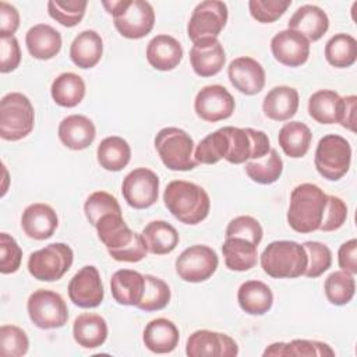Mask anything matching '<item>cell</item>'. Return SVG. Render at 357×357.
Listing matches in <instances>:
<instances>
[{"mask_svg": "<svg viewBox=\"0 0 357 357\" xmlns=\"http://www.w3.org/2000/svg\"><path fill=\"white\" fill-rule=\"evenodd\" d=\"M329 28L326 13L314 4L298 7L287 21V29L301 33L308 42L319 40Z\"/></svg>", "mask_w": 357, "mask_h": 357, "instance_id": "cell-22", "label": "cell"}, {"mask_svg": "<svg viewBox=\"0 0 357 357\" xmlns=\"http://www.w3.org/2000/svg\"><path fill=\"white\" fill-rule=\"evenodd\" d=\"M73 336L78 346L84 349H96L107 339V324L99 314H79L73 324Z\"/></svg>", "mask_w": 357, "mask_h": 357, "instance_id": "cell-29", "label": "cell"}, {"mask_svg": "<svg viewBox=\"0 0 357 357\" xmlns=\"http://www.w3.org/2000/svg\"><path fill=\"white\" fill-rule=\"evenodd\" d=\"M32 324L40 329H57L67 324L68 308L64 298L49 289L35 290L26 303Z\"/></svg>", "mask_w": 357, "mask_h": 357, "instance_id": "cell-10", "label": "cell"}, {"mask_svg": "<svg viewBox=\"0 0 357 357\" xmlns=\"http://www.w3.org/2000/svg\"><path fill=\"white\" fill-rule=\"evenodd\" d=\"M29 349V339L24 329L15 325L0 328V354L4 357H21Z\"/></svg>", "mask_w": 357, "mask_h": 357, "instance_id": "cell-46", "label": "cell"}, {"mask_svg": "<svg viewBox=\"0 0 357 357\" xmlns=\"http://www.w3.org/2000/svg\"><path fill=\"white\" fill-rule=\"evenodd\" d=\"M59 139L71 151H82L88 148L96 137L93 121L84 114H71L59 124Z\"/></svg>", "mask_w": 357, "mask_h": 357, "instance_id": "cell-23", "label": "cell"}, {"mask_svg": "<svg viewBox=\"0 0 357 357\" xmlns=\"http://www.w3.org/2000/svg\"><path fill=\"white\" fill-rule=\"evenodd\" d=\"M219 258L213 248L204 244H194L185 248L176 259V273L190 283L208 280L218 269Z\"/></svg>", "mask_w": 357, "mask_h": 357, "instance_id": "cell-12", "label": "cell"}, {"mask_svg": "<svg viewBox=\"0 0 357 357\" xmlns=\"http://www.w3.org/2000/svg\"><path fill=\"white\" fill-rule=\"evenodd\" d=\"M103 54V40L96 31L86 29L79 32L71 46H70V59L79 68H92L95 67Z\"/></svg>", "mask_w": 357, "mask_h": 357, "instance_id": "cell-31", "label": "cell"}, {"mask_svg": "<svg viewBox=\"0 0 357 357\" xmlns=\"http://www.w3.org/2000/svg\"><path fill=\"white\" fill-rule=\"evenodd\" d=\"M290 4V0H250L248 10L251 17L258 22L271 24L279 20Z\"/></svg>", "mask_w": 357, "mask_h": 357, "instance_id": "cell-49", "label": "cell"}, {"mask_svg": "<svg viewBox=\"0 0 357 357\" xmlns=\"http://www.w3.org/2000/svg\"><path fill=\"white\" fill-rule=\"evenodd\" d=\"M337 262L342 271H346L351 275L357 273V240L350 238L343 243L337 251Z\"/></svg>", "mask_w": 357, "mask_h": 357, "instance_id": "cell-54", "label": "cell"}, {"mask_svg": "<svg viewBox=\"0 0 357 357\" xmlns=\"http://www.w3.org/2000/svg\"><path fill=\"white\" fill-rule=\"evenodd\" d=\"M227 153V137L222 128L208 134L195 148L194 159L202 165H215Z\"/></svg>", "mask_w": 357, "mask_h": 357, "instance_id": "cell-42", "label": "cell"}, {"mask_svg": "<svg viewBox=\"0 0 357 357\" xmlns=\"http://www.w3.org/2000/svg\"><path fill=\"white\" fill-rule=\"evenodd\" d=\"M121 194L131 208L146 209L158 201L159 177L151 169H134L124 177Z\"/></svg>", "mask_w": 357, "mask_h": 357, "instance_id": "cell-13", "label": "cell"}, {"mask_svg": "<svg viewBox=\"0 0 357 357\" xmlns=\"http://www.w3.org/2000/svg\"><path fill=\"white\" fill-rule=\"evenodd\" d=\"M303 247L307 252L308 264L304 275L307 278H318L332 265V252L329 247L321 241H305Z\"/></svg>", "mask_w": 357, "mask_h": 357, "instance_id": "cell-47", "label": "cell"}, {"mask_svg": "<svg viewBox=\"0 0 357 357\" xmlns=\"http://www.w3.org/2000/svg\"><path fill=\"white\" fill-rule=\"evenodd\" d=\"M325 59L336 68L351 67L357 60V40L349 33H336L325 45Z\"/></svg>", "mask_w": 357, "mask_h": 357, "instance_id": "cell-39", "label": "cell"}, {"mask_svg": "<svg viewBox=\"0 0 357 357\" xmlns=\"http://www.w3.org/2000/svg\"><path fill=\"white\" fill-rule=\"evenodd\" d=\"M328 195L317 184L303 183L293 188L287 211V223L297 233L319 230Z\"/></svg>", "mask_w": 357, "mask_h": 357, "instance_id": "cell-2", "label": "cell"}, {"mask_svg": "<svg viewBox=\"0 0 357 357\" xmlns=\"http://www.w3.org/2000/svg\"><path fill=\"white\" fill-rule=\"evenodd\" d=\"M271 50L280 64L300 67L310 57V42L296 31L283 29L272 38Z\"/></svg>", "mask_w": 357, "mask_h": 357, "instance_id": "cell-17", "label": "cell"}, {"mask_svg": "<svg viewBox=\"0 0 357 357\" xmlns=\"http://www.w3.org/2000/svg\"><path fill=\"white\" fill-rule=\"evenodd\" d=\"M264 230L259 222L248 215H241L234 219H231L226 227L225 238L227 237H241L245 238L255 245H258L262 240Z\"/></svg>", "mask_w": 357, "mask_h": 357, "instance_id": "cell-48", "label": "cell"}, {"mask_svg": "<svg viewBox=\"0 0 357 357\" xmlns=\"http://www.w3.org/2000/svg\"><path fill=\"white\" fill-rule=\"evenodd\" d=\"M237 301L240 308L250 315H264L273 304V293L271 287L261 280H247L237 290Z\"/></svg>", "mask_w": 357, "mask_h": 357, "instance_id": "cell-32", "label": "cell"}, {"mask_svg": "<svg viewBox=\"0 0 357 357\" xmlns=\"http://www.w3.org/2000/svg\"><path fill=\"white\" fill-rule=\"evenodd\" d=\"M230 84L244 95H257L265 86V70L252 57L241 56L230 61L227 67Z\"/></svg>", "mask_w": 357, "mask_h": 357, "instance_id": "cell-18", "label": "cell"}, {"mask_svg": "<svg viewBox=\"0 0 357 357\" xmlns=\"http://www.w3.org/2000/svg\"><path fill=\"white\" fill-rule=\"evenodd\" d=\"M346 219H347V205L344 204V201L339 197L328 195L319 230L335 231L344 225Z\"/></svg>", "mask_w": 357, "mask_h": 357, "instance_id": "cell-51", "label": "cell"}, {"mask_svg": "<svg viewBox=\"0 0 357 357\" xmlns=\"http://www.w3.org/2000/svg\"><path fill=\"white\" fill-rule=\"evenodd\" d=\"M96 158L100 167L107 172L123 170L131 159V148L128 142L117 135L106 137L96 149Z\"/></svg>", "mask_w": 357, "mask_h": 357, "instance_id": "cell-36", "label": "cell"}, {"mask_svg": "<svg viewBox=\"0 0 357 357\" xmlns=\"http://www.w3.org/2000/svg\"><path fill=\"white\" fill-rule=\"evenodd\" d=\"M68 297L79 308H95L105 297L103 283L96 266H82L68 283Z\"/></svg>", "mask_w": 357, "mask_h": 357, "instance_id": "cell-15", "label": "cell"}, {"mask_svg": "<svg viewBox=\"0 0 357 357\" xmlns=\"http://www.w3.org/2000/svg\"><path fill=\"white\" fill-rule=\"evenodd\" d=\"M35 126V110L28 96L10 92L0 102V137L6 141H20L29 135Z\"/></svg>", "mask_w": 357, "mask_h": 357, "instance_id": "cell-5", "label": "cell"}, {"mask_svg": "<svg viewBox=\"0 0 357 357\" xmlns=\"http://www.w3.org/2000/svg\"><path fill=\"white\" fill-rule=\"evenodd\" d=\"M84 212L88 222L95 227L100 218L110 213H121V208L116 197L112 194L106 191H95L86 198Z\"/></svg>", "mask_w": 357, "mask_h": 357, "instance_id": "cell-45", "label": "cell"}, {"mask_svg": "<svg viewBox=\"0 0 357 357\" xmlns=\"http://www.w3.org/2000/svg\"><path fill=\"white\" fill-rule=\"evenodd\" d=\"M343 98L332 89H319L308 99V114L319 124H340Z\"/></svg>", "mask_w": 357, "mask_h": 357, "instance_id": "cell-30", "label": "cell"}, {"mask_svg": "<svg viewBox=\"0 0 357 357\" xmlns=\"http://www.w3.org/2000/svg\"><path fill=\"white\" fill-rule=\"evenodd\" d=\"M227 137V153L225 159L233 165H241L265 156L271 151L268 135L261 130L223 127Z\"/></svg>", "mask_w": 357, "mask_h": 357, "instance_id": "cell-9", "label": "cell"}, {"mask_svg": "<svg viewBox=\"0 0 357 357\" xmlns=\"http://www.w3.org/2000/svg\"><path fill=\"white\" fill-rule=\"evenodd\" d=\"M324 290L331 304L346 305L356 293L354 276L346 271H335L325 279Z\"/></svg>", "mask_w": 357, "mask_h": 357, "instance_id": "cell-41", "label": "cell"}, {"mask_svg": "<svg viewBox=\"0 0 357 357\" xmlns=\"http://www.w3.org/2000/svg\"><path fill=\"white\" fill-rule=\"evenodd\" d=\"M155 148L163 165L174 172H188L197 167L194 141L178 127H165L155 137Z\"/></svg>", "mask_w": 357, "mask_h": 357, "instance_id": "cell-6", "label": "cell"}, {"mask_svg": "<svg viewBox=\"0 0 357 357\" xmlns=\"http://www.w3.org/2000/svg\"><path fill=\"white\" fill-rule=\"evenodd\" d=\"M74 252L64 243H52L28 258L29 273L40 282H56L61 279L71 268Z\"/></svg>", "mask_w": 357, "mask_h": 357, "instance_id": "cell-8", "label": "cell"}, {"mask_svg": "<svg viewBox=\"0 0 357 357\" xmlns=\"http://www.w3.org/2000/svg\"><path fill=\"white\" fill-rule=\"evenodd\" d=\"M59 226L56 211L43 202L28 205L21 216V227L24 233L33 240H46L53 236Z\"/></svg>", "mask_w": 357, "mask_h": 357, "instance_id": "cell-20", "label": "cell"}, {"mask_svg": "<svg viewBox=\"0 0 357 357\" xmlns=\"http://www.w3.org/2000/svg\"><path fill=\"white\" fill-rule=\"evenodd\" d=\"M183 59V47L180 42L166 33L156 35L146 46L148 63L159 71L174 70Z\"/></svg>", "mask_w": 357, "mask_h": 357, "instance_id": "cell-25", "label": "cell"}, {"mask_svg": "<svg viewBox=\"0 0 357 357\" xmlns=\"http://www.w3.org/2000/svg\"><path fill=\"white\" fill-rule=\"evenodd\" d=\"M86 6L88 1L85 0H50L47 1V13L60 25L73 28L82 21Z\"/></svg>", "mask_w": 357, "mask_h": 357, "instance_id": "cell-44", "label": "cell"}, {"mask_svg": "<svg viewBox=\"0 0 357 357\" xmlns=\"http://www.w3.org/2000/svg\"><path fill=\"white\" fill-rule=\"evenodd\" d=\"M145 290V275L132 269H119L112 275L110 291L116 303L137 307Z\"/></svg>", "mask_w": 357, "mask_h": 357, "instance_id": "cell-24", "label": "cell"}, {"mask_svg": "<svg viewBox=\"0 0 357 357\" xmlns=\"http://www.w3.org/2000/svg\"><path fill=\"white\" fill-rule=\"evenodd\" d=\"M167 211L181 223L198 225L209 213L211 199L198 184L185 180L170 181L163 192Z\"/></svg>", "mask_w": 357, "mask_h": 357, "instance_id": "cell-1", "label": "cell"}, {"mask_svg": "<svg viewBox=\"0 0 357 357\" xmlns=\"http://www.w3.org/2000/svg\"><path fill=\"white\" fill-rule=\"evenodd\" d=\"M185 354L190 357H234L238 354V346L226 333L199 329L188 336Z\"/></svg>", "mask_w": 357, "mask_h": 357, "instance_id": "cell-16", "label": "cell"}, {"mask_svg": "<svg viewBox=\"0 0 357 357\" xmlns=\"http://www.w3.org/2000/svg\"><path fill=\"white\" fill-rule=\"evenodd\" d=\"M21 63V49L15 36L0 38V71H14Z\"/></svg>", "mask_w": 357, "mask_h": 357, "instance_id": "cell-52", "label": "cell"}, {"mask_svg": "<svg viewBox=\"0 0 357 357\" xmlns=\"http://www.w3.org/2000/svg\"><path fill=\"white\" fill-rule=\"evenodd\" d=\"M236 103L231 93L222 85H206L198 91L194 100L197 116L208 123L229 119L234 112Z\"/></svg>", "mask_w": 357, "mask_h": 357, "instance_id": "cell-14", "label": "cell"}, {"mask_svg": "<svg viewBox=\"0 0 357 357\" xmlns=\"http://www.w3.org/2000/svg\"><path fill=\"white\" fill-rule=\"evenodd\" d=\"M245 173L258 184H272L278 181L283 173V160L278 151L271 148L265 156L255 160H248L245 163Z\"/></svg>", "mask_w": 357, "mask_h": 357, "instance_id": "cell-40", "label": "cell"}, {"mask_svg": "<svg viewBox=\"0 0 357 357\" xmlns=\"http://www.w3.org/2000/svg\"><path fill=\"white\" fill-rule=\"evenodd\" d=\"M264 272L275 279H294L304 275L308 264L303 244L291 240L269 243L261 254Z\"/></svg>", "mask_w": 357, "mask_h": 357, "instance_id": "cell-3", "label": "cell"}, {"mask_svg": "<svg viewBox=\"0 0 357 357\" xmlns=\"http://www.w3.org/2000/svg\"><path fill=\"white\" fill-rule=\"evenodd\" d=\"M312 132L310 127L301 121L286 123L278 135V142L282 151L293 159L305 156L311 146Z\"/></svg>", "mask_w": 357, "mask_h": 357, "instance_id": "cell-35", "label": "cell"}, {"mask_svg": "<svg viewBox=\"0 0 357 357\" xmlns=\"http://www.w3.org/2000/svg\"><path fill=\"white\" fill-rule=\"evenodd\" d=\"M141 237L146 251L155 255H165L172 252L180 241V236L174 226L165 220L149 222L142 229Z\"/></svg>", "mask_w": 357, "mask_h": 357, "instance_id": "cell-33", "label": "cell"}, {"mask_svg": "<svg viewBox=\"0 0 357 357\" xmlns=\"http://www.w3.org/2000/svg\"><path fill=\"white\" fill-rule=\"evenodd\" d=\"M102 4L112 14L119 33L127 39H141L155 25L153 7L145 0L102 1Z\"/></svg>", "mask_w": 357, "mask_h": 357, "instance_id": "cell-4", "label": "cell"}, {"mask_svg": "<svg viewBox=\"0 0 357 357\" xmlns=\"http://www.w3.org/2000/svg\"><path fill=\"white\" fill-rule=\"evenodd\" d=\"M298 103L300 98L297 89L287 85H279L265 95L262 112L271 120L286 121L297 113Z\"/></svg>", "mask_w": 357, "mask_h": 357, "instance_id": "cell-26", "label": "cell"}, {"mask_svg": "<svg viewBox=\"0 0 357 357\" xmlns=\"http://www.w3.org/2000/svg\"><path fill=\"white\" fill-rule=\"evenodd\" d=\"M229 18L227 6L219 0H205L195 6L187 24V35L192 43L202 39H218Z\"/></svg>", "mask_w": 357, "mask_h": 357, "instance_id": "cell-11", "label": "cell"}, {"mask_svg": "<svg viewBox=\"0 0 357 357\" xmlns=\"http://www.w3.org/2000/svg\"><path fill=\"white\" fill-rule=\"evenodd\" d=\"M20 26V13L7 1H0V38L14 36Z\"/></svg>", "mask_w": 357, "mask_h": 357, "instance_id": "cell-53", "label": "cell"}, {"mask_svg": "<svg viewBox=\"0 0 357 357\" xmlns=\"http://www.w3.org/2000/svg\"><path fill=\"white\" fill-rule=\"evenodd\" d=\"M258 245L241 238V237H227L223 241L222 252L225 264L230 271L245 272L254 268L258 262Z\"/></svg>", "mask_w": 357, "mask_h": 357, "instance_id": "cell-34", "label": "cell"}, {"mask_svg": "<svg viewBox=\"0 0 357 357\" xmlns=\"http://www.w3.org/2000/svg\"><path fill=\"white\" fill-rule=\"evenodd\" d=\"M95 229L110 257L130 245L139 236V233L132 231L127 226L121 213H110L100 218Z\"/></svg>", "mask_w": 357, "mask_h": 357, "instance_id": "cell-21", "label": "cell"}, {"mask_svg": "<svg viewBox=\"0 0 357 357\" xmlns=\"http://www.w3.org/2000/svg\"><path fill=\"white\" fill-rule=\"evenodd\" d=\"M264 356H275V357H287V356H307V357H333L335 351L331 349L328 343L319 340H305V339H294L289 343L276 342L269 344Z\"/></svg>", "mask_w": 357, "mask_h": 357, "instance_id": "cell-38", "label": "cell"}, {"mask_svg": "<svg viewBox=\"0 0 357 357\" xmlns=\"http://www.w3.org/2000/svg\"><path fill=\"white\" fill-rule=\"evenodd\" d=\"M29 54L38 60H50L61 50V35L47 24H36L25 35Z\"/></svg>", "mask_w": 357, "mask_h": 357, "instance_id": "cell-27", "label": "cell"}, {"mask_svg": "<svg viewBox=\"0 0 357 357\" xmlns=\"http://www.w3.org/2000/svg\"><path fill=\"white\" fill-rule=\"evenodd\" d=\"M170 297L172 291L165 280L153 275H145V290L137 308L146 312L159 311L169 304Z\"/></svg>", "mask_w": 357, "mask_h": 357, "instance_id": "cell-43", "label": "cell"}, {"mask_svg": "<svg viewBox=\"0 0 357 357\" xmlns=\"http://www.w3.org/2000/svg\"><path fill=\"white\" fill-rule=\"evenodd\" d=\"M22 250L15 238L7 233H0V272L3 275L14 273L20 269Z\"/></svg>", "mask_w": 357, "mask_h": 357, "instance_id": "cell-50", "label": "cell"}, {"mask_svg": "<svg viewBox=\"0 0 357 357\" xmlns=\"http://www.w3.org/2000/svg\"><path fill=\"white\" fill-rule=\"evenodd\" d=\"M190 63L194 73L199 77H213L223 68L226 53L218 39H202L192 45Z\"/></svg>", "mask_w": 357, "mask_h": 357, "instance_id": "cell-19", "label": "cell"}, {"mask_svg": "<svg viewBox=\"0 0 357 357\" xmlns=\"http://www.w3.org/2000/svg\"><path fill=\"white\" fill-rule=\"evenodd\" d=\"M351 146L337 134L324 135L315 149L314 165L317 172L329 181L340 180L350 169Z\"/></svg>", "mask_w": 357, "mask_h": 357, "instance_id": "cell-7", "label": "cell"}, {"mask_svg": "<svg viewBox=\"0 0 357 357\" xmlns=\"http://www.w3.org/2000/svg\"><path fill=\"white\" fill-rule=\"evenodd\" d=\"M344 105H343V113H342V120H340V126L354 131L356 127V103H357V98L356 95H350V96H344L343 98Z\"/></svg>", "mask_w": 357, "mask_h": 357, "instance_id": "cell-55", "label": "cell"}, {"mask_svg": "<svg viewBox=\"0 0 357 357\" xmlns=\"http://www.w3.org/2000/svg\"><path fill=\"white\" fill-rule=\"evenodd\" d=\"M180 339V332L174 322L167 318H156L146 324L142 335L144 344L148 350L158 354L173 351Z\"/></svg>", "mask_w": 357, "mask_h": 357, "instance_id": "cell-28", "label": "cell"}, {"mask_svg": "<svg viewBox=\"0 0 357 357\" xmlns=\"http://www.w3.org/2000/svg\"><path fill=\"white\" fill-rule=\"evenodd\" d=\"M50 93L56 105L75 107L85 96V82L75 73H61L52 82Z\"/></svg>", "mask_w": 357, "mask_h": 357, "instance_id": "cell-37", "label": "cell"}]
</instances>
